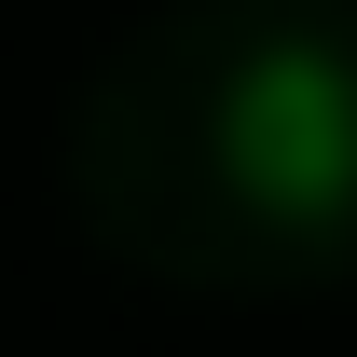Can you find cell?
<instances>
[{
  "mask_svg": "<svg viewBox=\"0 0 357 357\" xmlns=\"http://www.w3.org/2000/svg\"><path fill=\"white\" fill-rule=\"evenodd\" d=\"M220 165L248 206H275V220H344L357 206V69L330 42H275L234 69L220 96Z\"/></svg>",
  "mask_w": 357,
  "mask_h": 357,
  "instance_id": "obj_1",
  "label": "cell"
}]
</instances>
